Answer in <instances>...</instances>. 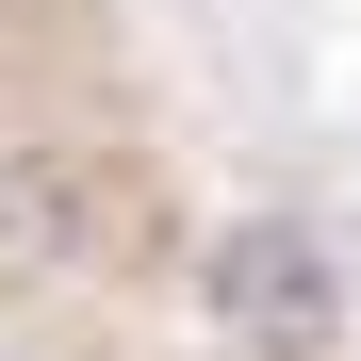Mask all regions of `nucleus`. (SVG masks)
I'll return each instance as SVG.
<instances>
[{
	"label": "nucleus",
	"instance_id": "f257e3e1",
	"mask_svg": "<svg viewBox=\"0 0 361 361\" xmlns=\"http://www.w3.org/2000/svg\"><path fill=\"white\" fill-rule=\"evenodd\" d=\"M214 329H247V345H329L345 329V279H329V247L312 230H230L214 247Z\"/></svg>",
	"mask_w": 361,
	"mask_h": 361
}]
</instances>
